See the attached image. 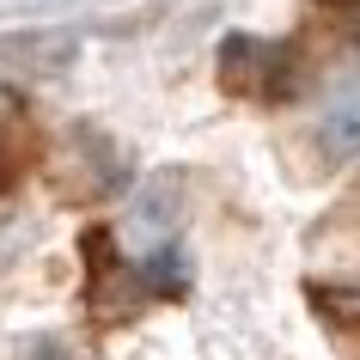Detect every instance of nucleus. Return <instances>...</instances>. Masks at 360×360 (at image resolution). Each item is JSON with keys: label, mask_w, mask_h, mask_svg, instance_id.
Wrapping results in <instances>:
<instances>
[{"label": "nucleus", "mask_w": 360, "mask_h": 360, "mask_svg": "<svg viewBox=\"0 0 360 360\" xmlns=\"http://www.w3.org/2000/svg\"><path fill=\"white\" fill-rule=\"evenodd\" d=\"M311 305L342 330H360V287H311Z\"/></svg>", "instance_id": "nucleus-3"}, {"label": "nucleus", "mask_w": 360, "mask_h": 360, "mask_svg": "<svg viewBox=\"0 0 360 360\" xmlns=\"http://www.w3.org/2000/svg\"><path fill=\"white\" fill-rule=\"evenodd\" d=\"M287 56L293 49H275V43L238 31V37L220 43V86L238 98H275L287 92Z\"/></svg>", "instance_id": "nucleus-1"}, {"label": "nucleus", "mask_w": 360, "mask_h": 360, "mask_svg": "<svg viewBox=\"0 0 360 360\" xmlns=\"http://www.w3.org/2000/svg\"><path fill=\"white\" fill-rule=\"evenodd\" d=\"M318 153L330 165H348L360 159V68L342 74L330 92H323V110H318Z\"/></svg>", "instance_id": "nucleus-2"}, {"label": "nucleus", "mask_w": 360, "mask_h": 360, "mask_svg": "<svg viewBox=\"0 0 360 360\" xmlns=\"http://www.w3.org/2000/svg\"><path fill=\"white\" fill-rule=\"evenodd\" d=\"M323 6H360V0H323Z\"/></svg>", "instance_id": "nucleus-5"}, {"label": "nucleus", "mask_w": 360, "mask_h": 360, "mask_svg": "<svg viewBox=\"0 0 360 360\" xmlns=\"http://www.w3.org/2000/svg\"><path fill=\"white\" fill-rule=\"evenodd\" d=\"M13 110H19V98H13L6 86H0V116H13Z\"/></svg>", "instance_id": "nucleus-4"}]
</instances>
